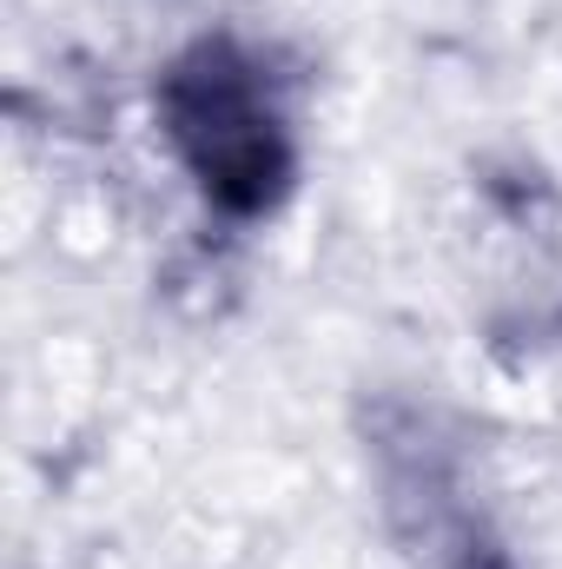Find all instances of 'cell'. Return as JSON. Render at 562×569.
Wrapping results in <instances>:
<instances>
[{
	"instance_id": "6da1fadb",
	"label": "cell",
	"mask_w": 562,
	"mask_h": 569,
	"mask_svg": "<svg viewBox=\"0 0 562 569\" xmlns=\"http://www.w3.org/2000/svg\"><path fill=\"white\" fill-rule=\"evenodd\" d=\"M159 133L199 199L225 219H265L279 212L291 179H298V146L284 100L252 47L232 33H205L185 53L165 60L152 87Z\"/></svg>"
}]
</instances>
